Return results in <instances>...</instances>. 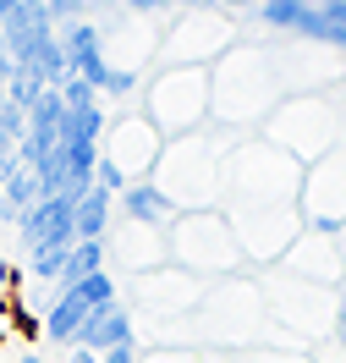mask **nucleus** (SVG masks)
Listing matches in <instances>:
<instances>
[{
    "instance_id": "1",
    "label": "nucleus",
    "mask_w": 346,
    "mask_h": 363,
    "mask_svg": "<svg viewBox=\"0 0 346 363\" xmlns=\"http://www.w3.org/2000/svg\"><path fill=\"white\" fill-rule=\"evenodd\" d=\"M105 303H115V281L99 270V275H88V281L67 286V292L50 303V314L39 319V336L55 341V347H61V341L71 347V336H77V330L88 325V314H93V308H105Z\"/></svg>"
},
{
    "instance_id": "2",
    "label": "nucleus",
    "mask_w": 346,
    "mask_h": 363,
    "mask_svg": "<svg viewBox=\"0 0 346 363\" xmlns=\"http://www.w3.org/2000/svg\"><path fill=\"white\" fill-rule=\"evenodd\" d=\"M50 39H55V23L39 0H0V55L11 67H28Z\"/></svg>"
},
{
    "instance_id": "3",
    "label": "nucleus",
    "mask_w": 346,
    "mask_h": 363,
    "mask_svg": "<svg viewBox=\"0 0 346 363\" xmlns=\"http://www.w3.org/2000/svg\"><path fill=\"white\" fill-rule=\"evenodd\" d=\"M71 204L77 199H39L17 220V237H23V259L28 253H45V248H71L77 242V220H71Z\"/></svg>"
},
{
    "instance_id": "4",
    "label": "nucleus",
    "mask_w": 346,
    "mask_h": 363,
    "mask_svg": "<svg viewBox=\"0 0 346 363\" xmlns=\"http://www.w3.org/2000/svg\"><path fill=\"white\" fill-rule=\"evenodd\" d=\"M55 39H61V50H67V67L88 83L93 94H99V83H105V72H110V61H105V45H99V28L88 23V17H71V23L55 28Z\"/></svg>"
},
{
    "instance_id": "5",
    "label": "nucleus",
    "mask_w": 346,
    "mask_h": 363,
    "mask_svg": "<svg viewBox=\"0 0 346 363\" xmlns=\"http://www.w3.org/2000/svg\"><path fill=\"white\" fill-rule=\"evenodd\" d=\"M71 347H88V352H110V347H132V314L121 303H105L93 308L88 325L71 336Z\"/></svg>"
},
{
    "instance_id": "6",
    "label": "nucleus",
    "mask_w": 346,
    "mask_h": 363,
    "mask_svg": "<svg viewBox=\"0 0 346 363\" xmlns=\"http://www.w3.org/2000/svg\"><path fill=\"white\" fill-rule=\"evenodd\" d=\"M39 199H45V187H39V177L23 165L11 182H0V226H17V220H23Z\"/></svg>"
},
{
    "instance_id": "7",
    "label": "nucleus",
    "mask_w": 346,
    "mask_h": 363,
    "mask_svg": "<svg viewBox=\"0 0 346 363\" xmlns=\"http://www.w3.org/2000/svg\"><path fill=\"white\" fill-rule=\"evenodd\" d=\"M110 199L105 187H88L77 204H71V220H77V242H105V226H110Z\"/></svg>"
},
{
    "instance_id": "8",
    "label": "nucleus",
    "mask_w": 346,
    "mask_h": 363,
    "mask_svg": "<svg viewBox=\"0 0 346 363\" xmlns=\"http://www.w3.org/2000/svg\"><path fill=\"white\" fill-rule=\"evenodd\" d=\"M121 209L132 220H143V226H160L165 215H171V199H165L160 187H149V182H127L121 187Z\"/></svg>"
},
{
    "instance_id": "9",
    "label": "nucleus",
    "mask_w": 346,
    "mask_h": 363,
    "mask_svg": "<svg viewBox=\"0 0 346 363\" xmlns=\"http://www.w3.org/2000/svg\"><path fill=\"white\" fill-rule=\"evenodd\" d=\"M105 270V242H71L67 264H61V275H55V286L67 292V286H77V281H88V275Z\"/></svg>"
},
{
    "instance_id": "10",
    "label": "nucleus",
    "mask_w": 346,
    "mask_h": 363,
    "mask_svg": "<svg viewBox=\"0 0 346 363\" xmlns=\"http://www.w3.org/2000/svg\"><path fill=\"white\" fill-rule=\"evenodd\" d=\"M28 138V111H17L11 99H0V155H17Z\"/></svg>"
},
{
    "instance_id": "11",
    "label": "nucleus",
    "mask_w": 346,
    "mask_h": 363,
    "mask_svg": "<svg viewBox=\"0 0 346 363\" xmlns=\"http://www.w3.org/2000/svg\"><path fill=\"white\" fill-rule=\"evenodd\" d=\"M45 94V83H39V72L28 67H11V77H6V99L17 105V111H33V99Z\"/></svg>"
},
{
    "instance_id": "12",
    "label": "nucleus",
    "mask_w": 346,
    "mask_h": 363,
    "mask_svg": "<svg viewBox=\"0 0 346 363\" xmlns=\"http://www.w3.org/2000/svg\"><path fill=\"white\" fill-rule=\"evenodd\" d=\"M71 248H45V253H28V275L33 281H55L61 275V264H67Z\"/></svg>"
},
{
    "instance_id": "13",
    "label": "nucleus",
    "mask_w": 346,
    "mask_h": 363,
    "mask_svg": "<svg viewBox=\"0 0 346 363\" xmlns=\"http://www.w3.org/2000/svg\"><path fill=\"white\" fill-rule=\"evenodd\" d=\"M132 89H138V77H132L127 67H110L105 83H99V94H110V99H121V94H132Z\"/></svg>"
},
{
    "instance_id": "14",
    "label": "nucleus",
    "mask_w": 346,
    "mask_h": 363,
    "mask_svg": "<svg viewBox=\"0 0 346 363\" xmlns=\"http://www.w3.org/2000/svg\"><path fill=\"white\" fill-rule=\"evenodd\" d=\"M50 11V23H71V17H83L88 11V0H39Z\"/></svg>"
},
{
    "instance_id": "15",
    "label": "nucleus",
    "mask_w": 346,
    "mask_h": 363,
    "mask_svg": "<svg viewBox=\"0 0 346 363\" xmlns=\"http://www.w3.org/2000/svg\"><path fill=\"white\" fill-rule=\"evenodd\" d=\"M121 6H127V11H138V17H149V11H165L171 0H121Z\"/></svg>"
},
{
    "instance_id": "16",
    "label": "nucleus",
    "mask_w": 346,
    "mask_h": 363,
    "mask_svg": "<svg viewBox=\"0 0 346 363\" xmlns=\"http://www.w3.org/2000/svg\"><path fill=\"white\" fill-rule=\"evenodd\" d=\"M11 286H17V264L0 253V292H11Z\"/></svg>"
},
{
    "instance_id": "17",
    "label": "nucleus",
    "mask_w": 346,
    "mask_h": 363,
    "mask_svg": "<svg viewBox=\"0 0 346 363\" xmlns=\"http://www.w3.org/2000/svg\"><path fill=\"white\" fill-rule=\"evenodd\" d=\"M67 363H105V352H88V347H71Z\"/></svg>"
},
{
    "instance_id": "18",
    "label": "nucleus",
    "mask_w": 346,
    "mask_h": 363,
    "mask_svg": "<svg viewBox=\"0 0 346 363\" xmlns=\"http://www.w3.org/2000/svg\"><path fill=\"white\" fill-rule=\"evenodd\" d=\"M105 363H132V347H110V352H105Z\"/></svg>"
},
{
    "instance_id": "19",
    "label": "nucleus",
    "mask_w": 346,
    "mask_h": 363,
    "mask_svg": "<svg viewBox=\"0 0 346 363\" xmlns=\"http://www.w3.org/2000/svg\"><path fill=\"white\" fill-rule=\"evenodd\" d=\"M6 77H11V61L0 55V99H6Z\"/></svg>"
},
{
    "instance_id": "20",
    "label": "nucleus",
    "mask_w": 346,
    "mask_h": 363,
    "mask_svg": "<svg viewBox=\"0 0 346 363\" xmlns=\"http://www.w3.org/2000/svg\"><path fill=\"white\" fill-rule=\"evenodd\" d=\"M17 363H45V358H39V352H28V358H17Z\"/></svg>"
},
{
    "instance_id": "21",
    "label": "nucleus",
    "mask_w": 346,
    "mask_h": 363,
    "mask_svg": "<svg viewBox=\"0 0 346 363\" xmlns=\"http://www.w3.org/2000/svg\"><path fill=\"white\" fill-rule=\"evenodd\" d=\"M308 6H324V0H308Z\"/></svg>"
},
{
    "instance_id": "22",
    "label": "nucleus",
    "mask_w": 346,
    "mask_h": 363,
    "mask_svg": "<svg viewBox=\"0 0 346 363\" xmlns=\"http://www.w3.org/2000/svg\"><path fill=\"white\" fill-rule=\"evenodd\" d=\"M0 341H6V325H0Z\"/></svg>"
}]
</instances>
